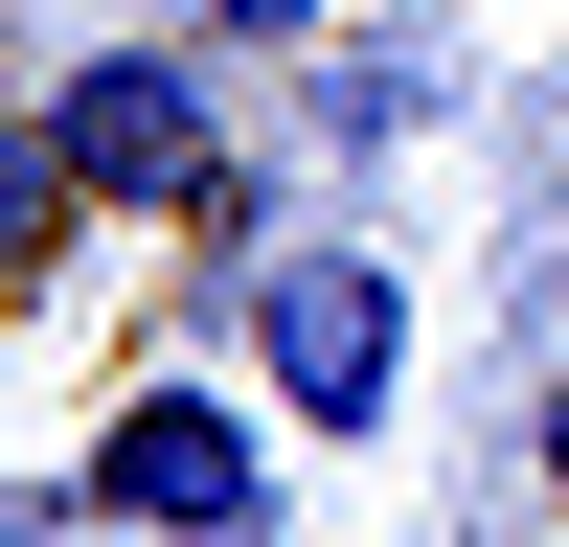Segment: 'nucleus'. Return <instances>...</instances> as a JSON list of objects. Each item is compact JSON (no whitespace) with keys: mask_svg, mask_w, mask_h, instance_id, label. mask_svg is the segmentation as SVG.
Masks as SVG:
<instances>
[{"mask_svg":"<svg viewBox=\"0 0 569 547\" xmlns=\"http://www.w3.org/2000/svg\"><path fill=\"white\" fill-rule=\"evenodd\" d=\"M69 501L114 547H251L273 525V388L251 365H137V388L69 434Z\"/></svg>","mask_w":569,"mask_h":547,"instance_id":"nucleus-1","label":"nucleus"},{"mask_svg":"<svg viewBox=\"0 0 569 547\" xmlns=\"http://www.w3.org/2000/svg\"><path fill=\"white\" fill-rule=\"evenodd\" d=\"M228 365H251L297 434H388L410 410V297L365 228H273V251H228Z\"/></svg>","mask_w":569,"mask_h":547,"instance_id":"nucleus-2","label":"nucleus"},{"mask_svg":"<svg viewBox=\"0 0 569 547\" xmlns=\"http://www.w3.org/2000/svg\"><path fill=\"white\" fill-rule=\"evenodd\" d=\"M23 137L91 206H228V91L182 69V46H69V69L23 91Z\"/></svg>","mask_w":569,"mask_h":547,"instance_id":"nucleus-3","label":"nucleus"},{"mask_svg":"<svg viewBox=\"0 0 569 547\" xmlns=\"http://www.w3.org/2000/svg\"><path fill=\"white\" fill-rule=\"evenodd\" d=\"M206 23H228V46H319L342 0H206Z\"/></svg>","mask_w":569,"mask_h":547,"instance_id":"nucleus-4","label":"nucleus"},{"mask_svg":"<svg viewBox=\"0 0 569 547\" xmlns=\"http://www.w3.org/2000/svg\"><path fill=\"white\" fill-rule=\"evenodd\" d=\"M525 479H547V501H569V365H547V410H525Z\"/></svg>","mask_w":569,"mask_h":547,"instance_id":"nucleus-5","label":"nucleus"},{"mask_svg":"<svg viewBox=\"0 0 569 547\" xmlns=\"http://www.w3.org/2000/svg\"><path fill=\"white\" fill-rule=\"evenodd\" d=\"M547 319H569V251H547Z\"/></svg>","mask_w":569,"mask_h":547,"instance_id":"nucleus-6","label":"nucleus"}]
</instances>
